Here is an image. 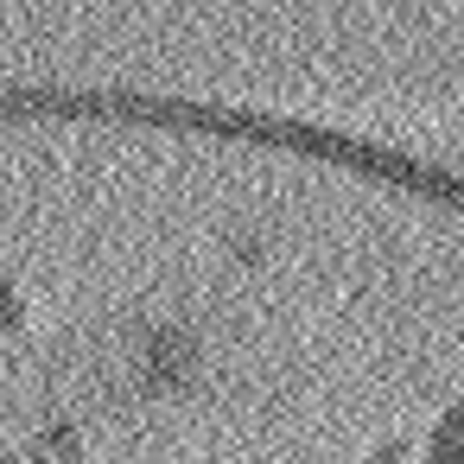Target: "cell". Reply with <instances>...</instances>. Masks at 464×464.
<instances>
[{"label":"cell","instance_id":"obj_1","mask_svg":"<svg viewBox=\"0 0 464 464\" xmlns=\"http://www.w3.org/2000/svg\"><path fill=\"white\" fill-rule=\"evenodd\" d=\"M439 464H464V413L439 432Z\"/></svg>","mask_w":464,"mask_h":464}]
</instances>
